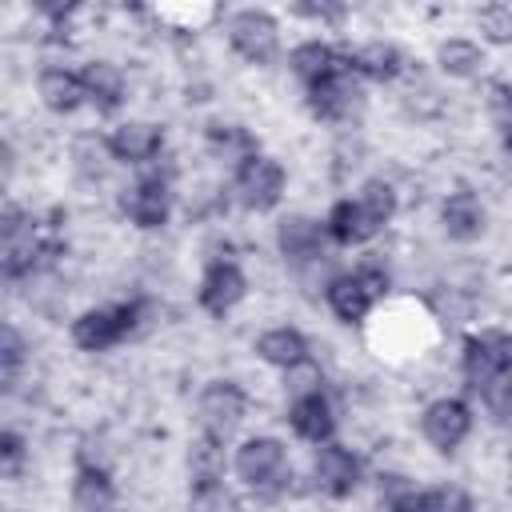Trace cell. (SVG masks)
<instances>
[{
    "mask_svg": "<svg viewBox=\"0 0 512 512\" xmlns=\"http://www.w3.org/2000/svg\"><path fill=\"white\" fill-rule=\"evenodd\" d=\"M156 312H160V304L148 300V296L124 300V304H108V308H84L72 320L68 336H72V344L80 352H92L96 356V352H108V348L124 344L128 336H140L152 324Z\"/></svg>",
    "mask_w": 512,
    "mask_h": 512,
    "instance_id": "obj_1",
    "label": "cell"
},
{
    "mask_svg": "<svg viewBox=\"0 0 512 512\" xmlns=\"http://www.w3.org/2000/svg\"><path fill=\"white\" fill-rule=\"evenodd\" d=\"M232 472L240 476V484L264 500H276L288 492L292 480V464H288V448L276 436H248L236 452H232Z\"/></svg>",
    "mask_w": 512,
    "mask_h": 512,
    "instance_id": "obj_2",
    "label": "cell"
},
{
    "mask_svg": "<svg viewBox=\"0 0 512 512\" xmlns=\"http://www.w3.org/2000/svg\"><path fill=\"white\" fill-rule=\"evenodd\" d=\"M228 32V48L244 60V64H272L280 56V20L264 8H236L224 20Z\"/></svg>",
    "mask_w": 512,
    "mask_h": 512,
    "instance_id": "obj_3",
    "label": "cell"
},
{
    "mask_svg": "<svg viewBox=\"0 0 512 512\" xmlns=\"http://www.w3.org/2000/svg\"><path fill=\"white\" fill-rule=\"evenodd\" d=\"M248 416V392L236 380H208L196 396V424L200 436H212L220 444H228L236 436V428Z\"/></svg>",
    "mask_w": 512,
    "mask_h": 512,
    "instance_id": "obj_4",
    "label": "cell"
},
{
    "mask_svg": "<svg viewBox=\"0 0 512 512\" xmlns=\"http://www.w3.org/2000/svg\"><path fill=\"white\" fill-rule=\"evenodd\" d=\"M284 188H288V172L268 152H256V156H248L244 164L232 168V196L248 212H272L284 200Z\"/></svg>",
    "mask_w": 512,
    "mask_h": 512,
    "instance_id": "obj_5",
    "label": "cell"
},
{
    "mask_svg": "<svg viewBox=\"0 0 512 512\" xmlns=\"http://www.w3.org/2000/svg\"><path fill=\"white\" fill-rule=\"evenodd\" d=\"M172 172H140L124 192H120V212L128 216V224H136L140 232H160L172 216Z\"/></svg>",
    "mask_w": 512,
    "mask_h": 512,
    "instance_id": "obj_6",
    "label": "cell"
},
{
    "mask_svg": "<svg viewBox=\"0 0 512 512\" xmlns=\"http://www.w3.org/2000/svg\"><path fill=\"white\" fill-rule=\"evenodd\" d=\"M504 372H512V336L504 328L472 332L460 352V376H464L468 392H480L484 384H492Z\"/></svg>",
    "mask_w": 512,
    "mask_h": 512,
    "instance_id": "obj_7",
    "label": "cell"
},
{
    "mask_svg": "<svg viewBox=\"0 0 512 512\" xmlns=\"http://www.w3.org/2000/svg\"><path fill=\"white\" fill-rule=\"evenodd\" d=\"M472 420L476 416H472V404L464 396H436L420 412V436L436 452H456L472 436Z\"/></svg>",
    "mask_w": 512,
    "mask_h": 512,
    "instance_id": "obj_8",
    "label": "cell"
},
{
    "mask_svg": "<svg viewBox=\"0 0 512 512\" xmlns=\"http://www.w3.org/2000/svg\"><path fill=\"white\" fill-rule=\"evenodd\" d=\"M364 480V464L352 448L328 440V444H316L312 452V484L316 492L332 496V500H348Z\"/></svg>",
    "mask_w": 512,
    "mask_h": 512,
    "instance_id": "obj_9",
    "label": "cell"
},
{
    "mask_svg": "<svg viewBox=\"0 0 512 512\" xmlns=\"http://www.w3.org/2000/svg\"><path fill=\"white\" fill-rule=\"evenodd\" d=\"M304 100H308V112L316 120H324V124H348L360 112V104H364V84L348 68V72H336V76H328L320 84H308L304 88Z\"/></svg>",
    "mask_w": 512,
    "mask_h": 512,
    "instance_id": "obj_10",
    "label": "cell"
},
{
    "mask_svg": "<svg viewBox=\"0 0 512 512\" xmlns=\"http://www.w3.org/2000/svg\"><path fill=\"white\" fill-rule=\"evenodd\" d=\"M276 252L292 264V268H312L320 260H328V236H324V224L304 216V212H292L276 224Z\"/></svg>",
    "mask_w": 512,
    "mask_h": 512,
    "instance_id": "obj_11",
    "label": "cell"
},
{
    "mask_svg": "<svg viewBox=\"0 0 512 512\" xmlns=\"http://www.w3.org/2000/svg\"><path fill=\"white\" fill-rule=\"evenodd\" d=\"M248 296V276L236 260H208L196 284V304L208 316H228Z\"/></svg>",
    "mask_w": 512,
    "mask_h": 512,
    "instance_id": "obj_12",
    "label": "cell"
},
{
    "mask_svg": "<svg viewBox=\"0 0 512 512\" xmlns=\"http://www.w3.org/2000/svg\"><path fill=\"white\" fill-rule=\"evenodd\" d=\"M104 148H108V160L116 164L148 168L164 152V128L152 120H124L104 136Z\"/></svg>",
    "mask_w": 512,
    "mask_h": 512,
    "instance_id": "obj_13",
    "label": "cell"
},
{
    "mask_svg": "<svg viewBox=\"0 0 512 512\" xmlns=\"http://www.w3.org/2000/svg\"><path fill=\"white\" fill-rule=\"evenodd\" d=\"M288 68L292 76L308 88V84H320L336 72H348V44H332V40H300L292 52H288Z\"/></svg>",
    "mask_w": 512,
    "mask_h": 512,
    "instance_id": "obj_14",
    "label": "cell"
},
{
    "mask_svg": "<svg viewBox=\"0 0 512 512\" xmlns=\"http://www.w3.org/2000/svg\"><path fill=\"white\" fill-rule=\"evenodd\" d=\"M440 228L456 244H472L488 232V204L472 188H456L440 204Z\"/></svg>",
    "mask_w": 512,
    "mask_h": 512,
    "instance_id": "obj_15",
    "label": "cell"
},
{
    "mask_svg": "<svg viewBox=\"0 0 512 512\" xmlns=\"http://www.w3.org/2000/svg\"><path fill=\"white\" fill-rule=\"evenodd\" d=\"M348 68H352V76H356L360 84H364V80H372V84H392V80L404 76L408 56H404L392 40H364V44L348 48Z\"/></svg>",
    "mask_w": 512,
    "mask_h": 512,
    "instance_id": "obj_16",
    "label": "cell"
},
{
    "mask_svg": "<svg viewBox=\"0 0 512 512\" xmlns=\"http://www.w3.org/2000/svg\"><path fill=\"white\" fill-rule=\"evenodd\" d=\"M324 304H328V312H332L340 324H360L380 300L372 296V288H368L352 268H344V272H332V276H328V284H324Z\"/></svg>",
    "mask_w": 512,
    "mask_h": 512,
    "instance_id": "obj_17",
    "label": "cell"
},
{
    "mask_svg": "<svg viewBox=\"0 0 512 512\" xmlns=\"http://www.w3.org/2000/svg\"><path fill=\"white\" fill-rule=\"evenodd\" d=\"M288 428H292L304 444H328V440L336 436V408H332L328 392L292 396V400H288Z\"/></svg>",
    "mask_w": 512,
    "mask_h": 512,
    "instance_id": "obj_18",
    "label": "cell"
},
{
    "mask_svg": "<svg viewBox=\"0 0 512 512\" xmlns=\"http://www.w3.org/2000/svg\"><path fill=\"white\" fill-rule=\"evenodd\" d=\"M80 88L84 104H92L96 112H116L128 100V76L116 60H88L80 68Z\"/></svg>",
    "mask_w": 512,
    "mask_h": 512,
    "instance_id": "obj_19",
    "label": "cell"
},
{
    "mask_svg": "<svg viewBox=\"0 0 512 512\" xmlns=\"http://www.w3.org/2000/svg\"><path fill=\"white\" fill-rule=\"evenodd\" d=\"M72 504L80 512H112L116 508V480L104 460L80 456L76 476H72Z\"/></svg>",
    "mask_w": 512,
    "mask_h": 512,
    "instance_id": "obj_20",
    "label": "cell"
},
{
    "mask_svg": "<svg viewBox=\"0 0 512 512\" xmlns=\"http://www.w3.org/2000/svg\"><path fill=\"white\" fill-rule=\"evenodd\" d=\"M320 224H324L328 244H336V248H360V244H368L376 236V224L360 212V204L352 196H340Z\"/></svg>",
    "mask_w": 512,
    "mask_h": 512,
    "instance_id": "obj_21",
    "label": "cell"
},
{
    "mask_svg": "<svg viewBox=\"0 0 512 512\" xmlns=\"http://www.w3.org/2000/svg\"><path fill=\"white\" fill-rule=\"evenodd\" d=\"M36 96L48 112L56 116H72L84 104V88H80V72L64 68V64H48L36 76Z\"/></svg>",
    "mask_w": 512,
    "mask_h": 512,
    "instance_id": "obj_22",
    "label": "cell"
},
{
    "mask_svg": "<svg viewBox=\"0 0 512 512\" xmlns=\"http://www.w3.org/2000/svg\"><path fill=\"white\" fill-rule=\"evenodd\" d=\"M256 356H260L264 364L288 372V368H296L300 360L312 356V344H308V336H304L300 328H292V324H276V328H268V332L256 336Z\"/></svg>",
    "mask_w": 512,
    "mask_h": 512,
    "instance_id": "obj_23",
    "label": "cell"
},
{
    "mask_svg": "<svg viewBox=\"0 0 512 512\" xmlns=\"http://www.w3.org/2000/svg\"><path fill=\"white\" fill-rule=\"evenodd\" d=\"M204 144H208V152L216 160H224L232 168L260 152V140L244 124H236V120H208L204 124Z\"/></svg>",
    "mask_w": 512,
    "mask_h": 512,
    "instance_id": "obj_24",
    "label": "cell"
},
{
    "mask_svg": "<svg viewBox=\"0 0 512 512\" xmlns=\"http://www.w3.org/2000/svg\"><path fill=\"white\" fill-rule=\"evenodd\" d=\"M488 64V52L484 44L468 40V36H448L436 44V68L448 76V80H476Z\"/></svg>",
    "mask_w": 512,
    "mask_h": 512,
    "instance_id": "obj_25",
    "label": "cell"
},
{
    "mask_svg": "<svg viewBox=\"0 0 512 512\" xmlns=\"http://www.w3.org/2000/svg\"><path fill=\"white\" fill-rule=\"evenodd\" d=\"M352 200H356V204H360V212L376 224V232H380V228H388V224L396 220V212H400V196H396V188H392L384 176H368Z\"/></svg>",
    "mask_w": 512,
    "mask_h": 512,
    "instance_id": "obj_26",
    "label": "cell"
},
{
    "mask_svg": "<svg viewBox=\"0 0 512 512\" xmlns=\"http://www.w3.org/2000/svg\"><path fill=\"white\" fill-rule=\"evenodd\" d=\"M228 468H232V460L220 440H212V436L192 440V448H188V480L192 484H220Z\"/></svg>",
    "mask_w": 512,
    "mask_h": 512,
    "instance_id": "obj_27",
    "label": "cell"
},
{
    "mask_svg": "<svg viewBox=\"0 0 512 512\" xmlns=\"http://www.w3.org/2000/svg\"><path fill=\"white\" fill-rule=\"evenodd\" d=\"M152 16L168 24L172 32H200L212 20H220V8L216 4H156Z\"/></svg>",
    "mask_w": 512,
    "mask_h": 512,
    "instance_id": "obj_28",
    "label": "cell"
},
{
    "mask_svg": "<svg viewBox=\"0 0 512 512\" xmlns=\"http://www.w3.org/2000/svg\"><path fill=\"white\" fill-rule=\"evenodd\" d=\"M188 512H244V508H240V496L220 480V484H192Z\"/></svg>",
    "mask_w": 512,
    "mask_h": 512,
    "instance_id": "obj_29",
    "label": "cell"
},
{
    "mask_svg": "<svg viewBox=\"0 0 512 512\" xmlns=\"http://www.w3.org/2000/svg\"><path fill=\"white\" fill-rule=\"evenodd\" d=\"M476 24H480V36L488 40V44H496V48H504V44H512V4H484L480 8V16H476Z\"/></svg>",
    "mask_w": 512,
    "mask_h": 512,
    "instance_id": "obj_30",
    "label": "cell"
},
{
    "mask_svg": "<svg viewBox=\"0 0 512 512\" xmlns=\"http://www.w3.org/2000/svg\"><path fill=\"white\" fill-rule=\"evenodd\" d=\"M476 396H480L484 412H488L496 424H508V416H512V372L496 376V380H492V384H484Z\"/></svg>",
    "mask_w": 512,
    "mask_h": 512,
    "instance_id": "obj_31",
    "label": "cell"
},
{
    "mask_svg": "<svg viewBox=\"0 0 512 512\" xmlns=\"http://www.w3.org/2000/svg\"><path fill=\"white\" fill-rule=\"evenodd\" d=\"M28 464V440L16 428H0V476L16 480Z\"/></svg>",
    "mask_w": 512,
    "mask_h": 512,
    "instance_id": "obj_32",
    "label": "cell"
},
{
    "mask_svg": "<svg viewBox=\"0 0 512 512\" xmlns=\"http://www.w3.org/2000/svg\"><path fill=\"white\" fill-rule=\"evenodd\" d=\"M284 388H288V396H308V392H324V368L308 356V360H300L296 368H288L284 372Z\"/></svg>",
    "mask_w": 512,
    "mask_h": 512,
    "instance_id": "obj_33",
    "label": "cell"
},
{
    "mask_svg": "<svg viewBox=\"0 0 512 512\" xmlns=\"http://www.w3.org/2000/svg\"><path fill=\"white\" fill-rule=\"evenodd\" d=\"M424 504L428 512H476L472 508V496L456 484H436V488H424Z\"/></svg>",
    "mask_w": 512,
    "mask_h": 512,
    "instance_id": "obj_34",
    "label": "cell"
},
{
    "mask_svg": "<svg viewBox=\"0 0 512 512\" xmlns=\"http://www.w3.org/2000/svg\"><path fill=\"white\" fill-rule=\"evenodd\" d=\"M72 156H76V172H80V176H100L104 164H108V148H104V140H96V136L76 140Z\"/></svg>",
    "mask_w": 512,
    "mask_h": 512,
    "instance_id": "obj_35",
    "label": "cell"
},
{
    "mask_svg": "<svg viewBox=\"0 0 512 512\" xmlns=\"http://www.w3.org/2000/svg\"><path fill=\"white\" fill-rule=\"evenodd\" d=\"M24 356H28V340H24V332H20L16 324L0 320V364H8V368H24Z\"/></svg>",
    "mask_w": 512,
    "mask_h": 512,
    "instance_id": "obj_36",
    "label": "cell"
},
{
    "mask_svg": "<svg viewBox=\"0 0 512 512\" xmlns=\"http://www.w3.org/2000/svg\"><path fill=\"white\" fill-rule=\"evenodd\" d=\"M292 16H304V20H312V24H340L344 16H348V8L344 4H328V0H300V4H292Z\"/></svg>",
    "mask_w": 512,
    "mask_h": 512,
    "instance_id": "obj_37",
    "label": "cell"
},
{
    "mask_svg": "<svg viewBox=\"0 0 512 512\" xmlns=\"http://www.w3.org/2000/svg\"><path fill=\"white\" fill-rule=\"evenodd\" d=\"M488 108H492V120H496V132L504 136L508 132V84L496 80L492 92H488Z\"/></svg>",
    "mask_w": 512,
    "mask_h": 512,
    "instance_id": "obj_38",
    "label": "cell"
},
{
    "mask_svg": "<svg viewBox=\"0 0 512 512\" xmlns=\"http://www.w3.org/2000/svg\"><path fill=\"white\" fill-rule=\"evenodd\" d=\"M16 212H20V208H16L12 200H4V196H0V232H4V228L16 220Z\"/></svg>",
    "mask_w": 512,
    "mask_h": 512,
    "instance_id": "obj_39",
    "label": "cell"
},
{
    "mask_svg": "<svg viewBox=\"0 0 512 512\" xmlns=\"http://www.w3.org/2000/svg\"><path fill=\"white\" fill-rule=\"evenodd\" d=\"M112 512H116V508H112Z\"/></svg>",
    "mask_w": 512,
    "mask_h": 512,
    "instance_id": "obj_40",
    "label": "cell"
}]
</instances>
